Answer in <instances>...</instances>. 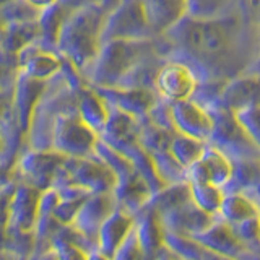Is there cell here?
<instances>
[{
  "instance_id": "obj_1",
  "label": "cell",
  "mask_w": 260,
  "mask_h": 260,
  "mask_svg": "<svg viewBox=\"0 0 260 260\" xmlns=\"http://www.w3.org/2000/svg\"><path fill=\"white\" fill-rule=\"evenodd\" d=\"M249 24L239 12L219 18L185 16L161 38L168 46V55H182L174 60L189 65L200 83H226L242 75L239 72L246 63L241 52Z\"/></svg>"
},
{
  "instance_id": "obj_2",
  "label": "cell",
  "mask_w": 260,
  "mask_h": 260,
  "mask_svg": "<svg viewBox=\"0 0 260 260\" xmlns=\"http://www.w3.org/2000/svg\"><path fill=\"white\" fill-rule=\"evenodd\" d=\"M166 55L161 38L112 39L103 43L100 54L85 73V83L94 88H119L143 62Z\"/></svg>"
},
{
  "instance_id": "obj_3",
  "label": "cell",
  "mask_w": 260,
  "mask_h": 260,
  "mask_svg": "<svg viewBox=\"0 0 260 260\" xmlns=\"http://www.w3.org/2000/svg\"><path fill=\"white\" fill-rule=\"evenodd\" d=\"M106 15L108 13L101 5H91L70 12L63 23L57 41V54L67 60L81 78L100 54Z\"/></svg>"
},
{
  "instance_id": "obj_4",
  "label": "cell",
  "mask_w": 260,
  "mask_h": 260,
  "mask_svg": "<svg viewBox=\"0 0 260 260\" xmlns=\"http://www.w3.org/2000/svg\"><path fill=\"white\" fill-rule=\"evenodd\" d=\"M210 112L213 116V132L208 145L224 153L233 162L260 158L254 143L234 112L223 108H211Z\"/></svg>"
},
{
  "instance_id": "obj_5",
  "label": "cell",
  "mask_w": 260,
  "mask_h": 260,
  "mask_svg": "<svg viewBox=\"0 0 260 260\" xmlns=\"http://www.w3.org/2000/svg\"><path fill=\"white\" fill-rule=\"evenodd\" d=\"M154 38L145 0H120V4L106 15L101 43L112 39H150Z\"/></svg>"
},
{
  "instance_id": "obj_6",
  "label": "cell",
  "mask_w": 260,
  "mask_h": 260,
  "mask_svg": "<svg viewBox=\"0 0 260 260\" xmlns=\"http://www.w3.org/2000/svg\"><path fill=\"white\" fill-rule=\"evenodd\" d=\"M200 85L199 77L187 63L168 59L154 78V93L166 103L190 100Z\"/></svg>"
},
{
  "instance_id": "obj_7",
  "label": "cell",
  "mask_w": 260,
  "mask_h": 260,
  "mask_svg": "<svg viewBox=\"0 0 260 260\" xmlns=\"http://www.w3.org/2000/svg\"><path fill=\"white\" fill-rule=\"evenodd\" d=\"M171 120L176 134L207 142L213 132V116L210 109L202 106L195 100H184L177 103H169Z\"/></svg>"
},
{
  "instance_id": "obj_8",
  "label": "cell",
  "mask_w": 260,
  "mask_h": 260,
  "mask_svg": "<svg viewBox=\"0 0 260 260\" xmlns=\"http://www.w3.org/2000/svg\"><path fill=\"white\" fill-rule=\"evenodd\" d=\"M254 106H260V73L249 72L219 86L213 108H223L236 114Z\"/></svg>"
},
{
  "instance_id": "obj_9",
  "label": "cell",
  "mask_w": 260,
  "mask_h": 260,
  "mask_svg": "<svg viewBox=\"0 0 260 260\" xmlns=\"http://www.w3.org/2000/svg\"><path fill=\"white\" fill-rule=\"evenodd\" d=\"M94 89L109 104V108L125 112L138 120L148 117L151 109L159 101V96L153 89H145V88H94Z\"/></svg>"
},
{
  "instance_id": "obj_10",
  "label": "cell",
  "mask_w": 260,
  "mask_h": 260,
  "mask_svg": "<svg viewBox=\"0 0 260 260\" xmlns=\"http://www.w3.org/2000/svg\"><path fill=\"white\" fill-rule=\"evenodd\" d=\"M63 59L55 51L43 49L36 41L24 47L16 59V69L20 73L38 81H51L62 72Z\"/></svg>"
},
{
  "instance_id": "obj_11",
  "label": "cell",
  "mask_w": 260,
  "mask_h": 260,
  "mask_svg": "<svg viewBox=\"0 0 260 260\" xmlns=\"http://www.w3.org/2000/svg\"><path fill=\"white\" fill-rule=\"evenodd\" d=\"M231 176L233 161L211 145H207L200 159L187 169V182H207L223 189Z\"/></svg>"
},
{
  "instance_id": "obj_12",
  "label": "cell",
  "mask_w": 260,
  "mask_h": 260,
  "mask_svg": "<svg viewBox=\"0 0 260 260\" xmlns=\"http://www.w3.org/2000/svg\"><path fill=\"white\" fill-rule=\"evenodd\" d=\"M159 218L162 224H165L166 233L184 236V238H195V236H199L202 231H205L218 216L208 215L207 211L200 210L190 200V202H187L185 205L169 211V213L162 215Z\"/></svg>"
},
{
  "instance_id": "obj_13",
  "label": "cell",
  "mask_w": 260,
  "mask_h": 260,
  "mask_svg": "<svg viewBox=\"0 0 260 260\" xmlns=\"http://www.w3.org/2000/svg\"><path fill=\"white\" fill-rule=\"evenodd\" d=\"M153 36H162L189 15L187 0H145Z\"/></svg>"
},
{
  "instance_id": "obj_14",
  "label": "cell",
  "mask_w": 260,
  "mask_h": 260,
  "mask_svg": "<svg viewBox=\"0 0 260 260\" xmlns=\"http://www.w3.org/2000/svg\"><path fill=\"white\" fill-rule=\"evenodd\" d=\"M134 228L135 216L132 213L122 208L114 210L100 228V246L103 254L112 258L122 244L132 234Z\"/></svg>"
},
{
  "instance_id": "obj_15",
  "label": "cell",
  "mask_w": 260,
  "mask_h": 260,
  "mask_svg": "<svg viewBox=\"0 0 260 260\" xmlns=\"http://www.w3.org/2000/svg\"><path fill=\"white\" fill-rule=\"evenodd\" d=\"M77 109L81 120L93 128L96 134H101L106 122L109 119V104L96 93L89 85H83L77 91Z\"/></svg>"
},
{
  "instance_id": "obj_16",
  "label": "cell",
  "mask_w": 260,
  "mask_h": 260,
  "mask_svg": "<svg viewBox=\"0 0 260 260\" xmlns=\"http://www.w3.org/2000/svg\"><path fill=\"white\" fill-rule=\"evenodd\" d=\"M241 192L258 200L260 197V158L234 161L233 176L224 185V193Z\"/></svg>"
},
{
  "instance_id": "obj_17",
  "label": "cell",
  "mask_w": 260,
  "mask_h": 260,
  "mask_svg": "<svg viewBox=\"0 0 260 260\" xmlns=\"http://www.w3.org/2000/svg\"><path fill=\"white\" fill-rule=\"evenodd\" d=\"M69 13L70 12L62 4H55L39 13L38 18L39 36L36 43L41 47L57 52V41H59L60 31L63 28V23L67 20Z\"/></svg>"
},
{
  "instance_id": "obj_18",
  "label": "cell",
  "mask_w": 260,
  "mask_h": 260,
  "mask_svg": "<svg viewBox=\"0 0 260 260\" xmlns=\"http://www.w3.org/2000/svg\"><path fill=\"white\" fill-rule=\"evenodd\" d=\"M258 215V202L241 192H228L218 211V218L230 226H236Z\"/></svg>"
},
{
  "instance_id": "obj_19",
  "label": "cell",
  "mask_w": 260,
  "mask_h": 260,
  "mask_svg": "<svg viewBox=\"0 0 260 260\" xmlns=\"http://www.w3.org/2000/svg\"><path fill=\"white\" fill-rule=\"evenodd\" d=\"M166 247L185 260H233L205 249L192 238H184V236H176L171 233H166Z\"/></svg>"
},
{
  "instance_id": "obj_20",
  "label": "cell",
  "mask_w": 260,
  "mask_h": 260,
  "mask_svg": "<svg viewBox=\"0 0 260 260\" xmlns=\"http://www.w3.org/2000/svg\"><path fill=\"white\" fill-rule=\"evenodd\" d=\"M190 185V197L192 202L200 210L207 211L208 215L218 216V211L221 208L224 199V189L215 184L207 182H189Z\"/></svg>"
},
{
  "instance_id": "obj_21",
  "label": "cell",
  "mask_w": 260,
  "mask_h": 260,
  "mask_svg": "<svg viewBox=\"0 0 260 260\" xmlns=\"http://www.w3.org/2000/svg\"><path fill=\"white\" fill-rule=\"evenodd\" d=\"M207 145H208L207 142L195 140V138L176 134L173 138V143H171L169 151L173 154V158L187 171L200 159V156L207 148Z\"/></svg>"
},
{
  "instance_id": "obj_22",
  "label": "cell",
  "mask_w": 260,
  "mask_h": 260,
  "mask_svg": "<svg viewBox=\"0 0 260 260\" xmlns=\"http://www.w3.org/2000/svg\"><path fill=\"white\" fill-rule=\"evenodd\" d=\"M192 18H219L233 13L236 0H187Z\"/></svg>"
},
{
  "instance_id": "obj_23",
  "label": "cell",
  "mask_w": 260,
  "mask_h": 260,
  "mask_svg": "<svg viewBox=\"0 0 260 260\" xmlns=\"http://www.w3.org/2000/svg\"><path fill=\"white\" fill-rule=\"evenodd\" d=\"M236 117H238L241 125L247 132L260 156V106H254V108H247L241 112H236Z\"/></svg>"
},
{
  "instance_id": "obj_24",
  "label": "cell",
  "mask_w": 260,
  "mask_h": 260,
  "mask_svg": "<svg viewBox=\"0 0 260 260\" xmlns=\"http://www.w3.org/2000/svg\"><path fill=\"white\" fill-rule=\"evenodd\" d=\"M112 260H145L143 252L140 246H138L137 236L134 231L127 238V241L120 246V249L116 252V255L112 257Z\"/></svg>"
},
{
  "instance_id": "obj_25",
  "label": "cell",
  "mask_w": 260,
  "mask_h": 260,
  "mask_svg": "<svg viewBox=\"0 0 260 260\" xmlns=\"http://www.w3.org/2000/svg\"><path fill=\"white\" fill-rule=\"evenodd\" d=\"M59 4H62L69 12H75L85 7L101 5V0H59Z\"/></svg>"
},
{
  "instance_id": "obj_26",
  "label": "cell",
  "mask_w": 260,
  "mask_h": 260,
  "mask_svg": "<svg viewBox=\"0 0 260 260\" xmlns=\"http://www.w3.org/2000/svg\"><path fill=\"white\" fill-rule=\"evenodd\" d=\"M24 2L29 4L32 8H36L38 12H43V10H46V8L59 4V0H24Z\"/></svg>"
},
{
  "instance_id": "obj_27",
  "label": "cell",
  "mask_w": 260,
  "mask_h": 260,
  "mask_svg": "<svg viewBox=\"0 0 260 260\" xmlns=\"http://www.w3.org/2000/svg\"><path fill=\"white\" fill-rule=\"evenodd\" d=\"M154 260H185L184 257H181V255H177V254H174L173 250H169L168 247L161 252V255L159 257H156Z\"/></svg>"
},
{
  "instance_id": "obj_28",
  "label": "cell",
  "mask_w": 260,
  "mask_h": 260,
  "mask_svg": "<svg viewBox=\"0 0 260 260\" xmlns=\"http://www.w3.org/2000/svg\"><path fill=\"white\" fill-rule=\"evenodd\" d=\"M120 4V0H101V7L106 13H109L111 10H114L117 5Z\"/></svg>"
},
{
  "instance_id": "obj_29",
  "label": "cell",
  "mask_w": 260,
  "mask_h": 260,
  "mask_svg": "<svg viewBox=\"0 0 260 260\" xmlns=\"http://www.w3.org/2000/svg\"><path fill=\"white\" fill-rule=\"evenodd\" d=\"M254 65H255V69H257L255 72H257V73H260V49H258V55H257V60H255V63H254Z\"/></svg>"
},
{
  "instance_id": "obj_30",
  "label": "cell",
  "mask_w": 260,
  "mask_h": 260,
  "mask_svg": "<svg viewBox=\"0 0 260 260\" xmlns=\"http://www.w3.org/2000/svg\"><path fill=\"white\" fill-rule=\"evenodd\" d=\"M10 2H12V0H0V10H2L4 7H7Z\"/></svg>"
},
{
  "instance_id": "obj_31",
  "label": "cell",
  "mask_w": 260,
  "mask_h": 260,
  "mask_svg": "<svg viewBox=\"0 0 260 260\" xmlns=\"http://www.w3.org/2000/svg\"><path fill=\"white\" fill-rule=\"evenodd\" d=\"M257 202H258V215H260V197H258V200H257Z\"/></svg>"
},
{
  "instance_id": "obj_32",
  "label": "cell",
  "mask_w": 260,
  "mask_h": 260,
  "mask_svg": "<svg viewBox=\"0 0 260 260\" xmlns=\"http://www.w3.org/2000/svg\"><path fill=\"white\" fill-rule=\"evenodd\" d=\"M236 2H238V0H236Z\"/></svg>"
}]
</instances>
